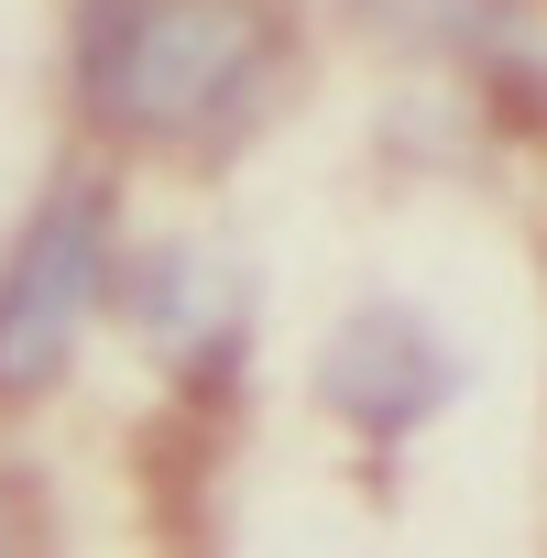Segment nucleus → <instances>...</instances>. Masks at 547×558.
Listing matches in <instances>:
<instances>
[{"mask_svg": "<svg viewBox=\"0 0 547 558\" xmlns=\"http://www.w3.org/2000/svg\"><path fill=\"white\" fill-rule=\"evenodd\" d=\"M274 77L263 0H99L88 12V110L132 143H219Z\"/></svg>", "mask_w": 547, "mask_h": 558, "instance_id": "nucleus-1", "label": "nucleus"}, {"mask_svg": "<svg viewBox=\"0 0 547 558\" xmlns=\"http://www.w3.org/2000/svg\"><path fill=\"white\" fill-rule=\"evenodd\" d=\"M99 286H110V208H99V186H56L45 219L23 230L12 274H0V395L66 373L77 329L99 318Z\"/></svg>", "mask_w": 547, "mask_h": 558, "instance_id": "nucleus-2", "label": "nucleus"}, {"mask_svg": "<svg viewBox=\"0 0 547 558\" xmlns=\"http://www.w3.org/2000/svg\"><path fill=\"white\" fill-rule=\"evenodd\" d=\"M318 384H329V405L351 416V427H373V438H405L438 395H449V351L405 318V307H362L340 340H329V362H318Z\"/></svg>", "mask_w": 547, "mask_h": 558, "instance_id": "nucleus-3", "label": "nucleus"}, {"mask_svg": "<svg viewBox=\"0 0 547 558\" xmlns=\"http://www.w3.org/2000/svg\"><path fill=\"white\" fill-rule=\"evenodd\" d=\"M0 558H12V547H0Z\"/></svg>", "mask_w": 547, "mask_h": 558, "instance_id": "nucleus-4", "label": "nucleus"}]
</instances>
